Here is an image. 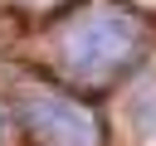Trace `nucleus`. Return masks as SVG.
I'll use <instances>...</instances> for the list:
<instances>
[{"label":"nucleus","instance_id":"nucleus-1","mask_svg":"<svg viewBox=\"0 0 156 146\" xmlns=\"http://www.w3.org/2000/svg\"><path fill=\"white\" fill-rule=\"evenodd\" d=\"M146 49V24L127 5H93L83 10L63 39H58V63L73 83L83 88H107L117 73H127Z\"/></svg>","mask_w":156,"mask_h":146},{"label":"nucleus","instance_id":"nucleus-2","mask_svg":"<svg viewBox=\"0 0 156 146\" xmlns=\"http://www.w3.org/2000/svg\"><path fill=\"white\" fill-rule=\"evenodd\" d=\"M15 112H20L24 131L34 136V146H98L102 141L93 112L49 83H20Z\"/></svg>","mask_w":156,"mask_h":146}]
</instances>
